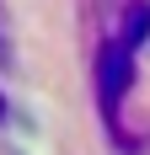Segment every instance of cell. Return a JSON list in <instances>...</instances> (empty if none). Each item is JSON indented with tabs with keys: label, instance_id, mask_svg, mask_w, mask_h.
<instances>
[{
	"label": "cell",
	"instance_id": "cell-1",
	"mask_svg": "<svg viewBox=\"0 0 150 155\" xmlns=\"http://www.w3.org/2000/svg\"><path fill=\"white\" fill-rule=\"evenodd\" d=\"M145 27H150V11L145 5H134L129 11V27L107 43V54H102V70H97V80H102V112L113 118V107L123 102V91H129V64H134V48H139V38H145Z\"/></svg>",
	"mask_w": 150,
	"mask_h": 155
}]
</instances>
